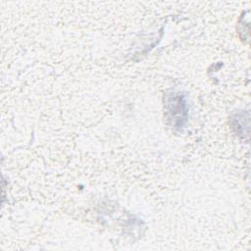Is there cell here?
Instances as JSON below:
<instances>
[{"instance_id": "cell-1", "label": "cell", "mask_w": 251, "mask_h": 251, "mask_svg": "<svg viewBox=\"0 0 251 251\" xmlns=\"http://www.w3.org/2000/svg\"><path fill=\"white\" fill-rule=\"evenodd\" d=\"M168 112L171 120H173L174 126H181L186 119V107L185 101L179 95H174L168 101Z\"/></svg>"}]
</instances>
